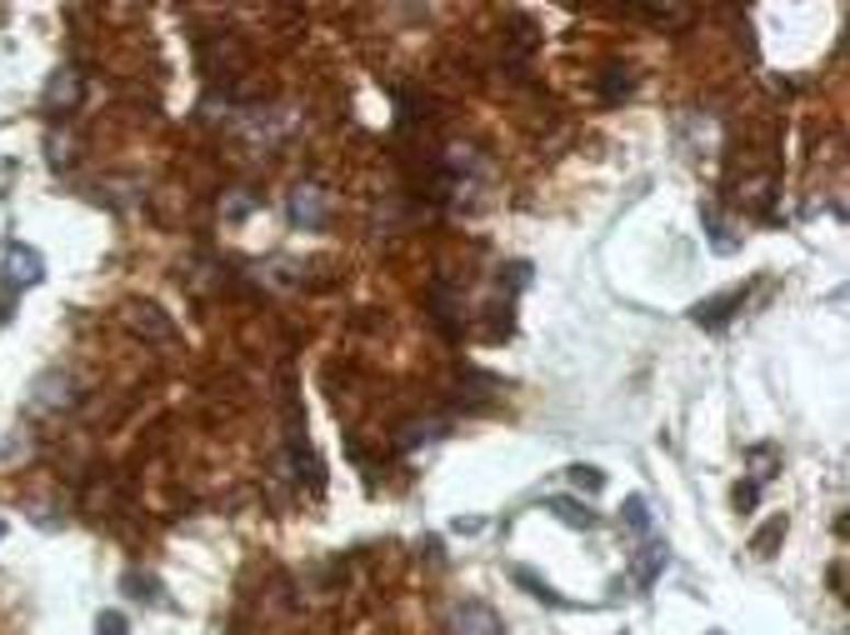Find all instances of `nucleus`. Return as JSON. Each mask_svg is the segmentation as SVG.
Masks as SVG:
<instances>
[{
    "label": "nucleus",
    "mask_w": 850,
    "mask_h": 635,
    "mask_svg": "<svg viewBox=\"0 0 850 635\" xmlns=\"http://www.w3.org/2000/svg\"><path fill=\"white\" fill-rule=\"evenodd\" d=\"M80 406V381L70 371H41L31 381V396H25V410L31 416H60V410Z\"/></svg>",
    "instance_id": "f257e3e1"
},
{
    "label": "nucleus",
    "mask_w": 850,
    "mask_h": 635,
    "mask_svg": "<svg viewBox=\"0 0 850 635\" xmlns=\"http://www.w3.org/2000/svg\"><path fill=\"white\" fill-rule=\"evenodd\" d=\"M41 281H46V261H41V250L11 240L5 256H0V291L21 295V291H31V285H41Z\"/></svg>",
    "instance_id": "f03ea898"
},
{
    "label": "nucleus",
    "mask_w": 850,
    "mask_h": 635,
    "mask_svg": "<svg viewBox=\"0 0 850 635\" xmlns=\"http://www.w3.org/2000/svg\"><path fill=\"white\" fill-rule=\"evenodd\" d=\"M125 326L136 330L140 341H156V345H170L175 336H181L175 320H170L160 306H150V301H131V306H125Z\"/></svg>",
    "instance_id": "7ed1b4c3"
},
{
    "label": "nucleus",
    "mask_w": 850,
    "mask_h": 635,
    "mask_svg": "<svg viewBox=\"0 0 850 635\" xmlns=\"http://www.w3.org/2000/svg\"><path fill=\"white\" fill-rule=\"evenodd\" d=\"M445 631L451 635H506V625H500V615L486 601H461L445 615Z\"/></svg>",
    "instance_id": "20e7f679"
},
{
    "label": "nucleus",
    "mask_w": 850,
    "mask_h": 635,
    "mask_svg": "<svg viewBox=\"0 0 850 635\" xmlns=\"http://www.w3.org/2000/svg\"><path fill=\"white\" fill-rule=\"evenodd\" d=\"M285 211H291V220L301 230H320L326 226V216H330V201H326V191L320 185H295L291 191V201H285Z\"/></svg>",
    "instance_id": "39448f33"
},
{
    "label": "nucleus",
    "mask_w": 850,
    "mask_h": 635,
    "mask_svg": "<svg viewBox=\"0 0 850 635\" xmlns=\"http://www.w3.org/2000/svg\"><path fill=\"white\" fill-rule=\"evenodd\" d=\"M666 566H670V545L666 541H646L641 551H635V560H631V580L641 590H650L660 576H666Z\"/></svg>",
    "instance_id": "423d86ee"
},
{
    "label": "nucleus",
    "mask_w": 850,
    "mask_h": 635,
    "mask_svg": "<svg viewBox=\"0 0 850 635\" xmlns=\"http://www.w3.org/2000/svg\"><path fill=\"white\" fill-rule=\"evenodd\" d=\"M76 105H80V70L76 66H60L56 76L46 80V111L70 115Z\"/></svg>",
    "instance_id": "0eeeda50"
},
{
    "label": "nucleus",
    "mask_w": 850,
    "mask_h": 635,
    "mask_svg": "<svg viewBox=\"0 0 850 635\" xmlns=\"http://www.w3.org/2000/svg\"><path fill=\"white\" fill-rule=\"evenodd\" d=\"M545 511H556V521L576 525V531H596V525H601V515L586 511V500H576V496H551L545 500Z\"/></svg>",
    "instance_id": "6e6552de"
},
{
    "label": "nucleus",
    "mask_w": 850,
    "mask_h": 635,
    "mask_svg": "<svg viewBox=\"0 0 850 635\" xmlns=\"http://www.w3.org/2000/svg\"><path fill=\"white\" fill-rule=\"evenodd\" d=\"M746 301V291H726V295H711V301H701V306L691 310V320L695 326H726L730 320V310Z\"/></svg>",
    "instance_id": "1a4fd4ad"
},
{
    "label": "nucleus",
    "mask_w": 850,
    "mask_h": 635,
    "mask_svg": "<svg viewBox=\"0 0 850 635\" xmlns=\"http://www.w3.org/2000/svg\"><path fill=\"white\" fill-rule=\"evenodd\" d=\"M445 435V420L441 416H426V420H406L396 431V445L400 451H416V445H431V441H441Z\"/></svg>",
    "instance_id": "9d476101"
},
{
    "label": "nucleus",
    "mask_w": 850,
    "mask_h": 635,
    "mask_svg": "<svg viewBox=\"0 0 850 635\" xmlns=\"http://www.w3.org/2000/svg\"><path fill=\"white\" fill-rule=\"evenodd\" d=\"M701 226H705V240H711V250H715V256H730V250H736L740 246V240H730L726 236V220H721V211H715V205H705V211H701Z\"/></svg>",
    "instance_id": "9b49d317"
},
{
    "label": "nucleus",
    "mask_w": 850,
    "mask_h": 635,
    "mask_svg": "<svg viewBox=\"0 0 850 635\" xmlns=\"http://www.w3.org/2000/svg\"><path fill=\"white\" fill-rule=\"evenodd\" d=\"M125 596L131 601H146V605H166V596H160V580L156 576H140V570H125Z\"/></svg>",
    "instance_id": "f8f14e48"
},
{
    "label": "nucleus",
    "mask_w": 850,
    "mask_h": 635,
    "mask_svg": "<svg viewBox=\"0 0 850 635\" xmlns=\"http://www.w3.org/2000/svg\"><path fill=\"white\" fill-rule=\"evenodd\" d=\"M785 531H791V521H785V515H771V521H766V525H760V531H756V541H750V551H756L760 560H766V556H775V545L785 541Z\"/></svg>",
    "instance_id": "ddd939ff"
},
{
    "label": "nucleus",
    "mask_w": 850,
    "mask_h": 635,
    "mask_svg": "<svg viewBox=\"0 0 850 635\" xmlns=\"http://www.w3.org/2000/svg\"><path fill=\"white\" fill-rule=\"evenodd\" d=\"M515 586H525L535 596V601H545V605H556V611H570V605L576 601H566V596H556V590L545 586L541 576H535V570H525V566H515Z\"/></svg>",
    "instance_id": "4468645a"
},
{
    "label": "nucleus",
    "mask_w": 850,
    "mask_h": 635,
    "mask_svg": "<svg viewBox=\"0 0 850 635\" xmlns=\"http://www.w3.org/2000/svg\"><path fill=\"white\" fill-rule=\"evenodd\" d=\"M621 525H625V531H635V535H646V531H650V506H646V496H625Z\"/></svg>",
    "instance_id": "2eb2a0df"
},
{
    "label": "nucleus",
    "mask_w": 850,
    "mask_h": 635,
    "mask_svg": "<svg viewBox=\"0 0 850 635\" xmlns=\"http://www.w3.org/2000/svg\"><path fill=\"white\" fill-rule=\"evenodd\" d=\"M566 476H570V486L586 490V496H601V490H605V470H601V465H570Z\"/></svg>",
    "instance_id": "dca6fc26"
},
{
    "label": "nucleus",
    "mask_w": 850,
    "mask_h": 635,
    "mask_svg": "<svg viewBox=\"0 0 850 635\" xmlns=\"http://www.w3.org/2000/svg\"><path fill=\"white\" fill-rule=\"evenodd\" d=\"M605 70H611V76H605V86H601L605 101H615V95H631L635 91V76H621L625 66H605Z\"/></svg>",
    "instance_id": "f3484780"
},
{
    "label": "nucleus",
    "mask_w": 850,
    "mask_h": 635,
    "mask_svg": "<svg viewBox=\"0 0 850 635\" xmlns=\"http://www.w3.org/2000/svg\"><path fill=\"white\" fill-rule=\"evenodd\" d=\"M250 211H256V195H250V191H236L226 205H220V216H226V220H246Z\"/></svg>",
    "instance_id": "a211bd4d"
},
{
    "label": "nucleus",
    "mask_w": 850,
    "mask_h": 635,
    "mask_svg": "<svg viewBox=\"0 0 850 635\" xmlns=\"http://www.w3.org/2000/svg\"><path fill=\"white\" fill-rule=\"evenodd\" d=\"M95 635H131V625H125L121 611H101L95 615Z\"/></svg>",
    "instance_id": "6ab92c4d"
},
{
    "label": "nucleus",
    "mask_w": 850,
    "mask_h": 635,
    "mask_svg": "<svg viewBox=\"0 0 850 635\" xmlns=\"http://www.w3.org/2000/svg\"><path fill=\"white\" fill-rule=\"evenodd\" d=\"M756 496H760V486H756V480H746V486L736 490V506H740V511H750V506H756Z\"/></svg>",
    "instance_id": "aec40b11"
},
{
    "label": "nucleus",
    "mask_w": 850,
    "mask_h": 635,
    "mask_svg": "<svg viewBox=\"0 0 850 635\" xmlns=\"http://www.w3.org/2000/svg\"><path fill=\"white\" fill-rule=\"evenodd\" d=\"M830 586H836V596H846V566H840V560L830 566Z\"/></svg>",
    "instance_id": "412c9836"
},
{
    "label": "nucleus",
    "mask_w": 850,
    "mask_h": 635,
    "mask_svg": "<svg viewBox=\"0 0 850 635\" xmlns=\"http://www.w3.org/2000/svg\"><path fill=\"white\" fill-rule=\"evenodd\" d=\"M0 541H5V515H0Z\"/></svg>",
    "instance_id": "4be33fe9"
},
{
    "label": "nucleus",
    "mask_w": 850,
    "mask_h": 635,
    "mask_svg": "<svg viewBox=\"0 0 850 635\" xmlns=\"http://www.w3.org/2000/svg\"><path fill=\"white\" fill-rule=\"evenodd\" d=\"M711 635H726V631H711Z\"/></svg>",
    "instance_id": "5701e85b"
}]
</instances>
